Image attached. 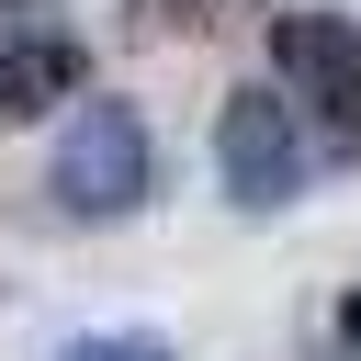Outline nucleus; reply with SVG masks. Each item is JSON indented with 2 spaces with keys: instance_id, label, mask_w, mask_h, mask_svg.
Here are the masks:
<instances>
[{
  "instance_id": "obj_1",
  "label": "nucleus",
  "mask_w": 361,
  "mask_h": 361,
  "mask_svg": "<svg viewBox=\"0 0 361 361\" xmlns=\"http://www.w3.org/2000/svg\"><path fill=\"white\" fill-rule=\"evenodd\" d=\"M45 192H56V214H79V226L135 214V203L158 192V135H147V113H135V102H79V113L56 124Z\"/></svg>"
},
{
  "instance_id": "obj_2",
  "label": "nucleus",
  "mask_w": 361,
  "mask_h": 361,
  "mask_svg": "<svg viewBox=\"0 0 361 361\" xmlns=\"http://www.w3.org/2000/svg\"><path fill=\"white\" fill-rule=\"evenodd\" d=\"M214 180L237 214H282L305 192V135H293V90H259L237 79L226 113H214Z\"/></svg>"
},
{
  "instance_id": "obj_3",
  "label": "nucleus",
  "mask_w": 361,
  "mask_h": 361,
  "mask_svg": "<svg viewBox=\"0 0 361 361\" xmlns=\"http://www.w3.org/2000/svg\"><path fill=\"white\" fill-rule=\"evenodd\" d=\"M271 56H282L293 102H316L327 135L350 147V135H361V23H350V11H282V23H271Z\"/></svg>"
},
{
  "instance_id": "obj_4",
  "label": "nucleus",
  "mask_w": 361,
  "mask_h": 361,
  "mask_svg": "<svg viewBox=\"0 0 361 361\" xmlns=\"http://www.w3.org/2000/svg\"><path fill=\"white\" fill-rule=\"evenodd\" d=\"M79 79H90V56H79V34L56 23V0H0V113L34 124V113H56Z\"/></svg>"
},
{
  "instance_id": "obj_5",
  "label": "nucleus",
  "mask_w": 361,
  "mask_h": 361,
  "mask_svg": "<svg viewBox=\"0 0 361 361\" xmlns=\"http://www.w3.org/2000/svg\"><path fill=\"white\" fill-rule=\"evenodd\" d=\"M56 361H169V350H158V338H68Z\"/></svg>"
},
{
  "instance_id": "obj_6",
  "label": "nucleus",
  "mask_w": 361,
  "mask_h": 361,
  "mask_svg": "<svg viewBox=\"0 0 361 361\" xmlns=\"http://www.w3.org/2000/svg\"><path fill=\"white\" fill-rule=\"evenodd\" d=\"M338 338H350V361H361V282L338 293Z\"/></svg>"
},
{
  "instance_id": "obj_7",
  "label": "nucleus",
  "mask_w": 361,
  "mask_h": 361,
  "mask_svg": "<svg viewBox=\"0 0 361 361\" xmlns=\"http://www.w3.org/2000/svg\"><path fill=\"white\" fill-rule=\"evenodd\" d=\"M135 11H147V0H135ZM192 23H203V11H192Z\"/></svg>"
}]
</instances>
